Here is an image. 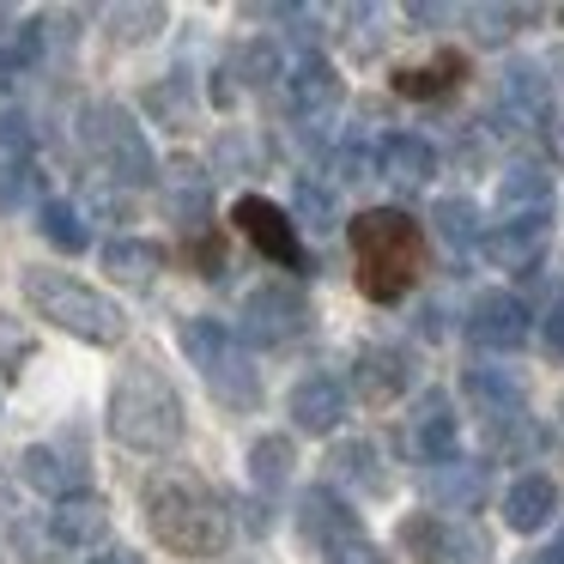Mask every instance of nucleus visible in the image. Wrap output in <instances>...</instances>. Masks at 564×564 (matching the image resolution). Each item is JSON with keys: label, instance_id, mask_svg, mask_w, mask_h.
Returning a JSON list of instances; mask_svg holds the SVG:
<instances>
[{"label": "nucleus", "instance_id": "f257e3e1", "mask_svg": "<svg viewBox=\"0 0 564 564\" xmlns=\"http://www.w3.org/2000/svg\"><path fill=\"white\" fill-rule=\"evenodd\" d=\"M140 516H147L152 540L171 546L176 558H219L231 546V503L219 498L207 474L171 462L152 467L147 486H140Z\"/></svg>", "mask_w": 564, "mask_h": 564}, {"label": "nucleus", "instance_id": "393cba45", "mask_svg": "<svg viewBox=\"0 0 564 564\" xmlns=\"http://www.w3.org/2000/svg\"><path fill=\"white\" fill-rule=\"evenodd\" d=\"M98 261H104V273H110L116 285H152L159 268H164V249L147 243V237H110Z\"/></svg>", "mask_w": 564, "mask_h": 564}, {"label": "nucleus", "instance_id": "2eb2a0df", "mask_svg": "<svg viewBox=\"0 0 564 564\" xmlns=\"http://www.w3.org/2000/svg\"><path fill=\"white\" fill-rule=\"evenodd\" d=\"M346 382L340 377H328V370H310V377H297L292 382V394H285V419H292L304 437H328L334 425L346 419Z\"/></svg>", "mask_w": 564, "mask_h": 564}, {"label": "nucleus", "instance_id": "58836bf2", "mask_svg": "<svg viewBox=\"0 0 564 564\" xmlns=\"http://www.w3.org/2000/svg\"><path fill=\"white\" fill-rule=\"evenodd\" d=\"M328 564H389V552H377L370 540H358V546H340V552H328Z\"/></svg>", "mask_w": 564, "mask_h": 564}, {"label": "nucleus", "instance_id": "72a5a7b5", "mask_svg": "<svg viewBox=\"0 0 564 564\" xmlns=\"http://www.w3.org/2000/svg\"><path fill=\"white\" fill-rule=\"evenodd\" d=\"M37 171H31L25 159H7L0 164V213H19V207H31L37 200Z\"/></svg>", "mask_w": 564, "mask_h": 564}, {"label": "nucleus", "instance_id": "0eeeda50", "mask_svg": "<svg viewBox=\"0 0 564 564\" xmlns=\"http://www.w3.org/2000/svg\"><path fill=\"white\" fill-rule=\"evenodd\" d=\"M401 546L413 564H491V534L467 516H406Z\"/></svg>", "mask_w": 564, "mask_h": 564}, {"label": "nucleus", "instance_id": "ea45409f", "mask_svg": "<svg viewBox=\"0 0 564 564\" xmlns=\"http://www.w3.org/2000/svg\"><path fill=\"white\" fill-rule=\"evenodd\" d=\"M19 67H25V62H19V50H13V43H0V91L19 79Z\"/></svg>", "mask_w": 564, "mask_h": 564}, {"label": "nucleus", "instance_id": "b1692460", "mask_svg": "<svg viewBox=\"0 0 564 564\" xmlns=\"http://www.w3.org/2000/svg\"><path fill=\"white\" fill-rule=\"evenodd\" d=\"M552 516H558V486H552L546 474H522L503 491V522H510L516 534H540Z\"/></svg>", "mask_w": 564, "mask_h": 564}, {"label": "nucleus", "instance_id": "6e6552de", "mask_svg": "<svg viewBox=\"0 0 564 564\" xmlns=\"http://www.w3.org/2000/svg\"><path fill=\"white\" fill-rule=\"evenodd\" d=\"M304 328H310V304H304V292H297L292 280L256 285V292L243 297V310H237V340L261 346V352H280V346H292Z\"/></svg>", "mask_w": 564, "mask_h": 564}, {"label": "nucleus", "instance_id": "a18cd8bd", "mask_svg": "<svg viewBox=\"0 0 564 564\" xmlns=\"http://www.w3.org/2000/svg\"><path fill=\"white\" fill-rule=\"evenodd\" d=\"M0 25H7V13H0Z\"/></svg>", "mask_w": 564, "mask_h": 564}, {"label": "nucleus", "instance_id": "c9c22d12", "mask_svg": "<svg viewBox=\"0 0 564 564\" xmlns=\"http://www.w3.org/2000/svg\"><path fill=\"white\" fill-rule=\"evenodd\" d=\"M467 19H474V37L479 43H510V25H522V7H474V13H467Z\"/></svg>", "mask_w": 564, "mask_h": 564}, {"label": "nucleus", "instance_id": "473e14b6", "mask_svg": "<svg viewBox=\"0 0 564 564\" xmlns=\"http://www.w3.org/2000/svg\"><path fill=\"white\" fill-rule=\"evenodd\" d=\"M31 352H37V340H31V328H25V322L0 316V382H13L19 370L31 365Z\"/></svg>", "mask_w": 564, "mask_h": 564}, {"label": "nucleus", "instance_id": "a878e982", "mask_svg": "<svg viewBox=\"0 0 564 564\" xmlns=\"http://www.w3.org/2000/svg\"><path fill=\"white\" fill-rule=\"evenodd\" d=\"M498 213H552V171L546 164H510L498 176Z\"/></svg>", "mask_w": 564, "mask_h": 564}, {"label": "nucleus", "instance_id": "f8f14e48", "mask_svg": "<svg viewBox=\"0 0 564 564\" xmlns=\"http://www.w3.org/2000/svg\"><path fill=\"white\" fill-rule=\"evenodd\" d=\"M546 225H552V213H491L486 237H479V256L503 273L534 268L540 249H546Z\"/></svg>", "mask_w": 564, "mask_h": 564}, {"label": "nucleus", "instance_id": "aec40b11", "mask_svg": "<svg viewBox=\"0 0 564 564\" xmlns=\"http://www.w3.org/2000/svg\"><path fill=\"white\" fill-rule=\"evenodd\" d=\"M377 176L394 183L401 195H413V188H425L437 176V147L419 134H382L377 140Z\"/></svg>", "mask_w": 564, "mask_h": 564}, {"label": "nucleus", "instance_id": "412c9836", "mask_svg": "<svg viewBox=\"0 0 564 564\" xmlns=\"http://www.w3.org/2000/svg\"><path fill=\"white\" fill-rule=\"evenodd\" d=\"M328 474H334V491H358V498H382L389 491V467H382V449L370 437H346L328 449Z\"/></svg>", "mask_w": 564, "mask_h": 564}, {"label": "nucleus", "instance_id": "c85d7f7f", "mask_svg": "<svg viewBox=\"0 0 564 564\" xmlns=\"http://www.w3.org/2000/svg\"><path fill=\"white\" fill-rule=\"evenodd\" d=\"M292 67H285V55H280V43H268V37H249L243 50L231 55V79H243L249 91H268L273 79H285Z\"/></svg>", "mask_w": 564, "mask_h": 564}, {"label": "nucleus", "instance_id": "e433bc0d", "mask_svg": "<svg viewBox=\"0 0 564 564\" xmlns=\"http://www.w3.org/2000/svg\"><path fill=\"white\" fill-rule=\"evenodd\" d=\"M540 346H546L552 358H564V297L546 310V322H540Z\"/></svg>", "mask_w": 564, "mask_h": 564}, {"label": "nucleus", "instance_id": "9d476101", "mask_svg": "<svg viewBox=\"0 0 564 564\" xmlns=\"http://www.w3.org/2000/svg\"><path fill=\"white\" fill-rule=\"evenodd\" d=\"M285 98H292V116L310 128V140H316V147H328V140H322V128L340 116V98H346L340 67H334L328 55H304V62H292V74H285Z\"/></svg>", "mask_w": 564, "mask_h": 564}, {"label": "nucleus", "instance_id": "49530a36", "mask_svg": "<svg viewBox=\"0 0 564 564\" xmlns=\"http://www.w3.org/2000/svg\"><path fill=\"white\" fill-rule=\"evenodd\" d=\"M528 564H540V558H528Z\"/></svg>", "mask_w": 564, "mask_h": 564}, {"label": "nucleus", "instance_id": "f704fd0d", "mask_svg": "<svg viewBox=\"0 0 564 564\" xmlns=\"http://www.w3.org/2000/svg\"><path fill=\"white\" fill-rule=\"evenodd\" d=\"M183 261L200 273V280H219V273H225V237L213 231V225H207V231H195L183 243Z\"/></svg>", "mask_w": 564, "mask_h": 564}, {"label": "nucleus", "instance_id": "37998d69", "mask_svg": "<svg viewBox=\"0 0 564 564\" xmlns=\"http://www.w3.org/2000/svg\"><path fill=\"white\" fill-rule=\"evenodd\" d=\"M406 19H419V25H431V19H449L443 7H406Z\"/></svg>", "mask_w": 564, "mask_h": 564}, {"label": "nucleus", "instance_id": "dca6fc26", "mask_svg": "<svg viewBox=\"0 0 564 564\" xmlns=\"http://www.w3.org/2000/svg\"><path fill=\"white\" fill-rule=\"evenodd\" d=\"M19 479H25L31 491H43L50 503H67V498H86V491H91L86 462L67 455L62 443H31V449L19 455Z\"/></svg>", "mask_w": 564, "mask_h": 564}, {"label": "nucleus", "instance_id": "4be33fe9", "mask_svg": "<svg viewBox=\"0 0 564 564\" xmlns=\"http://www.w3.org/2000/svg\"><path fill=\"white\" fill-rule=\"evenodd\" d=\"M462 79H467V55H462V50H437L431 62H419V67H394L389 86H394V98L437 104V98H449Z\"/></svg>", "mask_w": 564, "mask_h": 564}, {"label": "nucleus", "instance_id": "c03bdc74", "mask_svg": "<svg viewBox=\"0 0 564 564\" xmlns=\"http://www.w3.org/2000/svg\"><path fill=\"white\" fill-rule=\"evenodd\" d=\"M0 510H7V486H0Z\"/></svg>", "mask_w": 564, "mask_h": 564}, {"label": "nucleus", "instance_id": "4468645a", "mask_svg": "<svg viewBox=\"0 0 564 564\" xmlns=\"http://www.w3.org/2000/svg\"><path fill=\"white\" fill-rule=\"evenodd\" d=\"M297 534L322 552H340V546H358V540H365L346 491H334V486H310L304 498H297Z\"/></svg>", "mask_w": 564, "mask_h": 564}, {"label": "nucleus", "instance_id": "9b49d317", "mask_svg": "<svg viewBox=\"0 0 564 564\" xmlns=\"http://www.w3.org/2000/svg\"><path fill=\"white\" fill-rule=\"evenodd\" d=\"M528 334H534V316L516 292H479L467 304V340L479 352H516V346H528Z\"/></svg>", "mask_w": 564, "mask_h": 564}, {"label": "nucleus", "instance_id": "a19ab883", "mask_svg": "<svg viewBox=\"0 0 564 564\" xmlns=\"http://www.w3.org/2000/svg\"><path fill=\"white\" fill-rule=\"evenodd\" d=\"M91 564H147L134 546H104V552H91Z\"/></svg>", "mask_w": 564, "mask_h": 564}, {"label": "nucleus", "instance_id": "1a4fd4ad", "mask_svg": "<svg viewBox=\"0 0 564 564\" xmlns=\"http://www.w3.org/2000/svg\"><path fill=\"white\" fill-rule=\"evenodd\" d=\"M231 225L243 231V243H256L273 268H292V273H310V256H304V237H297L292 213L268 195H243L231 207Z\"/></svg>", "mask_w": 564, "mask_h": 564}, {"label": "nucleus", "instance_id": "f3484780", "mask_svg": "<svg viewBox=\"0 0 564 564\" xmlns=\"http://www.w3.org/2000/svg\"><path fill=\"white\" fill-rule=\"evenodd\" d=\"M406 389H413V352H401V346H365L352 358V394L365 406H394Z\"/></svg>", "mask_w": 564, "mask_h": 564}, {"label": "nucleus", "instance_id": "a211bd4d", "mask_svg": "<svg viewBox=\"0 0 564 564\" xmlns=\"http://www.w3.org/2000/svg\"><path fill=\"white\" fill-rule=\"evenodd\" d=\"M425 498L437 503V516H467V510H479L486 503V491H491V467L486 462H437V467H425Z\"/></svg>", "mask_w": 564, "mask_h": 564}, {"label": "nucleus", "instance_id": "cd10ccee", "mask_svg": "<svg viewBox=\"0 0 564 564\" xmlns=\"http://www.w3.org/2000/svg\"><path fill=\"white\" fill-rule=\"evenodd\" d=\"M37 231H43V243L62 249V256H86V249H91L86 213L67 207V200H43V207H37Z\"/></svg>", "mask_w": 564, "mask_h": 564}, {"label": "nucleus", "instance_id": "c756f323", "mask_svg": "<svg viewBox=\"0 0 564 564\" xmlns=\"http://www.w3.org/2000/svg\"><path fill=\"white\" fill-rule=\"evenodd\" d=\"M431 225H437V237H443L449 249H479V237H486L479 207H474V200H462V195L437 200V207H431Z\"/></svg>", "mask_w": 564, "mask_h": 564}, {"label": "nucleus", "instance_id": "f03ea898", "mask_svg": "<svg viewBox=\"0 0 564 564\" xmlns=\"http://www.w3.org/2000/svg\"><path fill=\"white\" fill-rule=\"evenodd\" d=\"M352 243V280L370 304H401L425 273V225L406 207H365L346 225Z\"/></svg>", "mask_w": 564, "mask_h": 564}, {"label": "nucleus", "instance_id": "7ed1b4c3", "mask_svg": "<svg viewBox=\"0 0 564 564\" xmlns=\"http://www.w3.org/2000/svg\"><path fill=\"white\" fill-rule=\"evenodd\" d=\"M104 425L134 455H171L188 437L183 394L171 389L159 365H122V377L110 382V401H104Z\"/></svg>", "mask_w": 564, "mask_h": 564}, {"label": "nucleus", "instance_id": "2f4dec72", "mask_svg": "<svg viewBox=\"0 0 564 564\" xmlns=\"http://www.w3.org/2000/svg\"><path fill=\"white\" fill-rule=\"evenodd\" d=\"M13 552L25 564H67L74 552L62 546V534L50 528V516H19L13 522Z\"/></svg>", "mask_w": 564, "mask_h": 564}, {"label": "nucleus", "instance_id": "5701e85b", "mask_svg": "<svg viewBox=\"0 0 564 564\" xmlns=\"http://www.w3.org/2000/svg\"><path fill=\"white\" fill-rule=\"evenodd\" d=\"M50 528L62 534L67 552H104V534H110V503L98 498V491H86V498H67L50 510Z\"/></svg>", "mask_w": 564, "mask_h": 564}, {"label": "nucleus", "instance_id": "79ce46f5", "mask_svg": "<svg viewBox=\"0 0 564 564\" xmlns=\"http://www.w3.org/2000/svg\"><path fill=\"white\" fill-rule=\"evenodd\" d=\"M540 564H564V528H558V534H552V546L540 552Z\"/></svg>", "mask_w": 564, "mask_h": 564}, {"label": "nucleus", "instance_id": "7c9ffc66", "mask_svg": "<svg viewBox=\"0 0 564 564\" xmlns=\"http://www.w3.org/2000/svg\"><path fill=\"white\" fill-rule=\"evenodd\" d=\"M292 225L334 231V225H340V200H334V188L316 183V176H297V183H292Z\"/></svg>", "mask_w": 564, "mask_h": 564}, {"label": "nucleus", "instance_id": "bb28decb", "mask_svg": "<svg viewBox=\"0 0 564 564\" xmlns=\"http://www.w3.org/2000/svg\"><path fill=\"white\" fill-rule=\"evenodd\" d=\"M249 486L261 491V498H273V491H285L292 486V467H297V455H292V437H256L249 443Z\"/></svg>", "mask_w": 564, "mask_h": 564}, {"label": "nucleus", "instance_id": "6ab92c4d", "mask_svg": "<svg viewBox=\"0 0 564 564\" xmlns=\"http://www.w3.org/2000/svg\"><path fill=\"white\" fill-rule=\"evenodd\" d=\"M462 394L474 401V413H479V425H486V431H498V425H510V419L528 413L522 382H516L510 370H491V365H474V370H467V377H462Z\"/></svg>", "mask_w": 564, "mask_h": 564}, {"label": "nucleus", "instance_id": "39448f33", "mask_svg": "<svg viewBox=\"0 0 564 564\" xmlns=\"http://www.w3.org/2000/svg\"><path fill=\"white\" fill-rule=\"evenodd\" d=\"M176 340H183V352L195 358V370H200V382H207L213 401L231 406V413H256L261 406V370H256V358L243 352V340H237L231 322L188 316Z\"/></svg>", "mask_w": 564, "mask_h": 564}, {"label": "nucleus", "instance_id": "4c0bfd02", "mask_svg": "<svg viewBox=\"0 0 564 564\" xmlns=\"http://www.w3.org/2000/svg\"><path fill=\"white\" fill-rule=\"evenodd\" d=\"M0 147H7V152H25V147H31V122H25L19 110L0 116Z\"/></svg>", "mask_w": 564, "mask_h": 564}, {"label": "nucleus", "instance_id": "423d86ee", "mask_svg": "<svg viewBox=\"0 0 564 564\" xmlns=\"http://www.w3.org/2000/svg\"><path fill=\"white\" fill-rule=\"evenodd\" d=\"M79 140H86V152L104 164L110 183H152V176H159L147 128H140L122 104H91V110L79 116Z\"/></svg>", "mask_w": 564, "mask_h": 564}, {"label": "nucleus", "instance_id": "20e7f679", "mask_svg": "<svg viewBox=\"0 0 564 564\" xmlns=\"http://www.w3.org/2000/svg\"><path fill=\"white\" fill-rule=\"evenodd\" d=\"M25 304L37 310L50 328L74 334L86 346H122L128 340V310L110 292L86 285L79 273L62 268H25Z\"/></svg>", "mask_w": 564, "mask_h": 564}, {"label": "nucleus", "instance_id": "ddd939ff", "mask_svg": "<svg viewBox=\"0 0 564 564\" xmlns=\"http://www.w3.org/2000/svg\"><path fill=\"white\" fill-rule=\"evenodd\" d=\"M455 431H462L455 401L443 389H425L413 401V413H406L401 437H406V455H419L425 467H437V462H455Z\"/></svg>", "mask_w": 564, "mask_h": 564}]
</instances>
